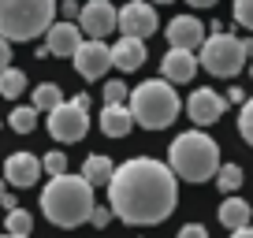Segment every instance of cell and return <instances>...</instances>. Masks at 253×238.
Returning a JSON list of instances; mask_svg holds the SVG:
<instances>
[{"label":"cell","mask_w":253,"mask_h":238,"mask_svg":"<svg viewBox=\"0 0 253 238\" xmlns=\"http://www.w3.org/2000/svg\"><path fill=\"white\" fill-rule=\"evenodd\" d=\"M238 134L253 145V97L242 104V112H238Z\"/></svg>","instance_id":"d4e9b609"},{"label":"cell","mask_w":253,"mask_h":238,"mask_svg":"<svg viewBox=\"0 0 253 238\" xmlns=\"http://www.w3.org/2000/svg\"><path fill=\"white\" fill-rule=\"evenodd\" d=\"M168 164L179 179L186 183H209L220 171V145L205 134V130H186L171 142L168 149Z\"/></svg>","instance_id":"3957f363"},{"label":"cell","mask_w":253,"mask_h":238,"mask_svg":"<svg viewBox=\"0 0 253 238\" xmlns=\"http://www.w3.org/2000/svg\"><path fill=\"white\" fill-rule=\"evenodd\" d=\"M212 38H205V45H201V67H205L209 75H216V79H235L238 71L246 67V60H250V41L235 38V34H223V26L216 23L212 26Z\"/></svg>","instance_id":"8992f818"},{"label":"cell","mask_w":253,"mask_h":238,"mask_svg":"<svg viewBox=\"0 0 253 238\" xmlns=\"http://www.w3.org/2000/svg\"><path fill=\"white\" fill-rule=\"evenodd\" d=\"M112 175H116V164H112L108 157H101V153L86 157V164H82V179H86L89 186H108Z\"/></svg>","instance_id":"d6986e66"},{"label":"cell","mask_w":253,"mask_h":238,"mask_svg":"<svg viewBox=\"0 0 253 238\" xmlns=\"http://www.w3.org/2000/svg\"><path fill=\"white\" fill-rule=\"evenodd\" d=\"M216 186H220L223 194H235L238 186H242V167H238V164H220V171H216Z\"/></svg>","instance_id":"cb8c5ba5"},{"label":"cell","mask_w":253,"mask_h":238,"mask_svg":"<svg viewBox=\"0 0 253 238\" xmlns=\"http://www.w3.org/2000/svg\"><path fill=\"white\" fill-rule=\"evenodd\" d=\"M41 167H45V171L52 175V179H56V175H67V157H63L60 149H52L45 160H41Z\"/></svg>","instance_id":"484cf974"},{"label":"cell","mask_w":253,"mask_h":238,"mask_svg":"<svg viewBox=\"0 0 253 238\" xmlns=\"http://www.w3.org/2000/svg\"><path fill=\"white\" fill-rule=\"evenodd\" d=\"M250 216H253V208L246 205L242 198H227L220 205V223L227 231H242V227H250Z\"/></svg>","instance_id":"ac0fdd59"},{"label":"cell","mask_w":253,"mask_h":238,"mask_svg":"<svg viewBox=\"0 0 253 238\" xmlns=\"http://www.w3.org/2000/svg\"><path fill=\"white\" fill-rule=\"evenodd\" d=\"M4 179L11 186H19V190H26V186H34L41 179V160L34 153H11L4 160Z\"/></svg>","instance_id":"4fadbf2b"},{"label":"cell","mask_w":253,"mask_h":238,"mask_svg":"<svg viewBox=\"0 0 253 238\" xmlns=\"http://www.w3.org/2000/svg\"><path fill=\"white\" fill-rule=\"evenodd\" d=\"M142 64H145V41L142 38H123L119 45H112V67L138 71Z\"/></svg>","instance_id":"2e32d148"},{"label":"cell","mask_w":253,"mask_h":238,"mask_svg":"<svg viewBox=\"0 0 253 238\" xmlns=\"http://www.w3.org/2000/svg\"><path fill=\"white\" fill-rule=\"evenodd\" d=\"M231 238H253V227H242V231H231Z\"/></svg>","instance_id":"836d02e7"},{"label":"cell","mask_w":253,"mask_h":238,"mask_svg":"<svg viewBox=\"0 0 253 238\" xmlns=\"http://www.w3.org/2000/svg\"><path fill=\"white\" fill-rule=\"evenodd\" d=\"M250 56H253V41H250ZM250 75H253V67H250Z\"/></svg>","instance_id":"8d00e7d4"},{"label":"cell","mask_w":253,"mask_h":238,"mask_svg":"<svg viewBox=\"0 0 253 238\" xmlns=\"http://www.w3.org/2000/svg\"><path fill=\"white\" fill-rule=\"evenodd\" d=\"M123 38H149V34H157V11H153V4H145V0H130V4H123L119 8V26H116Z\"/></svg>","instance_id":"ba28073f"},{"label":"cell","mask_w":253,"mask_h":238,"mask_svg":"<svg viewBox=\"0 0 253 238\" xmlns=\"http://www.w3.org/2000/svg\"><path fill=\"white\" fill-rule=\"evenodd\" d=\"M38 116H41V112L34 108V104L15 108V112H11V130H15V134H30V130L38 127Z\"/></svg>","instance_id":"603a6c76"},{"label":"cell","mask_w":253,"mask_h":238,"mask_svg":"<svg viewBox=\"0 0 253 238\" xmlns=\"http://www.w3.org/2000/svg\"><path fill=\"white\" fill-rule=\"evenodd\" d=\"M71 60H75V71H79L82 79L97 82V79L112 67V48L104 45V41L89 38V41H82V45H79V52H75Z\"/></svg>","instance_id":"30bf717a"},{"label":"cell","mask_w":253,"mask_h":238,"mask_svg":"<svg viewBox=\"0 0 253 238\" xmlns=\"http://www.w3.org/2000/svg\"><path fill=\"white\" fill-rule=\"evenodd\" d=\"M4 194H8V179H0V198H4Z\"/></svg>","instance_id":"d590c367"},{"label":"cell","mask_w":253,"mask_h":238,"mask_svg":"<svg viewBox=\"0 0 253 238\" xmlns=\"http://www.w3.org/2000/svg\"><path fill=\"white\" fill-rule=\"evenodd\" d=\"M179 238H209V231L201 227V223H186V227L179 231Z\"/></svg>","instance_id":"f546056e"},{"label":"cell","mask_w":253,"mask_h":238,"mask_svg":"<svg viewBox=\"0 0 253 238\" xmlns=\"http://www.w3.org/2000/svg\"><path fill=\"white\" fill-rule=\"evenodd\" d=\"M60 11H63L67 19H79V15H82V8L75 4V0H60Z\"/></svg>","instance_id":"4dcf8cb0"},{"label":"cell","mask_w":253,"mask_h":238,"mask_svg":"<svg viewBox=\"0 0 253 238\" xmlns=\"http://www.w3.org/2000/svg\"><path fill=\"white\" fill-rule=\"evenodd\" d=\"M8 60H11V48H8V38H0V71L8 67Z\"/></svg>","instance_id":"1f68e13d"},{"label":"cell","mask_w":253,"mask_h":238,"mask_svg":"<svg viewBox=\"0 0 253 238\" xmlns=\"http://www.w3.org/2000/svg\"><path fill=\"white\" fill-rule=\"evenodd\" d=\"M63 104V89L56 86V82H41L38 89H34V108L38 112H52Z\"/></svg>","instance_id":"ffe728a7"},{"label":"cell","mask_w":253,"mask_h":238,"mask_svg":"<svg viewBox=\"0 0 253 238\" xmlns=\"http://www.w3.org/2000/svg\"><path fill=\"white\" fill-rule=\"evenodd\" d=\"M227 101H235V104H246V89H231V93H227Z\"/></svg>","instance_id":"d6a6232c"},{"label":"cell","mask_w":253,"mask_h":238,"mask_svg":"<svg viewBox=\"0 0 253 238\" xmlns=\"http://www.w3.org/2000/svg\"><path fill=\"white\" fill-rule=\"evenodd\" d=\"M89 130V97H75V101H63L60 108L48 112V134L56 142H82Z\"/></svg>","instance_id":"52a82bcc"},{"label":"cell","mask_w":253,"mask_h":238,"mask_svg":"<svg viewBox=\"0 0 253 238\" xmlns=\"http://www.w3.org/2000/svg\"><path fill=\"white\" fill-rule=\"evenodd\" d=\"M175 201H179V186H175L171 164H160L153 157H134L119 164L108 183L112 212L134 227L164 223L175 212Z\"/></svg>","instance_id":"6da1fadb"},{"label":"cell","mask_w":253,"mask_h":238,"mask_svg":"<svg viewBox=\"0 0 253 238\" xmlns=\"http://www.w3.org/2000/svg\"><path fill=\"white\" fill-rule=\"evenodd\" d=\"M186 112L198 127H212V123H220L223 112H227V97H220L216 89H194L190 101H186Z\"/></svg>","instance_id":"8fae6325"},{"label":"cell","mask_w":253,"mask_h":238,"mask_svg":"<svg viewBox=\"0 0 253 238\" xmlns=\"http://www.w3.org/2000/svg\"><path fill=\"white\" fill-rule=\"evenodd\" d=\"M126 93H130V89H126L123 82H108V86H104V104H123Z\"/></svg>","instance_id":"83f0119b"},{"label":"cell","mask_w":253,"mask_h":238,"mask_svg":"<svg viewBox=\"0 0 253 238\" xmlns=\"http://www.w3.org/2000/svg\"><path fill=\"white\" fill-rule=\"evenodd\" d=\"M164 79L168 82H190L194 75H198V67H201V60L190 48H171V52L164 56Z\"/></svg>","instance_id":"9a60e30c"},{"label":"cell","mask_w":253,"mask_h":238,"mask_svg":"<svg viewBox=\"0 0 253 238\" xmlns=\"http://www.w3.org/2000/svg\"><path fill=\"white\" fill-rule=\"evenodd\" d=\"M112 216H116V212H112V205H108V208H104V205H93V212H89V223H93V227H108Z\"/></svg>","instance_id":"f1b7e54d"},{"label":"cell","mask_w":253,"mask_h":238,"mask_svg":"<svg viewBox=\"0 0 253 238\" xmlns=\"http://www.w3.org/2000/svg\"><path fill=\"white\" fill-rule=\"evenodd\" d=\"M45 34H48V41H45V48L38 52V60H41V56H75L79 45H82V26H75L71 19L52 23Z\"/></svg>","instance_id":"7c38bea8"},{"label":"cell","mask_w":253,"mask_h":238,"mask_svg":"<svg viewBox=\"0 0 253 238\" xmlns=\"http://www.w3.org/2000/svg\"><path fill=\"white\" fill-rule=\"evenodd\" d=\"M4 231H8V235H23V238H30V231H34V216L26 212V208H11V212L4 216Z\"/></svg>","instance_id":"7402d4cb"},{"label":"cell","mask_w":253,"mask_h":238,"mask_svg":"<svg viewBox=\"0 0 253 238\" xmlns=\"http://www.w3.org/2000/svg\"><path fill=\"white\" fill-rule=\"evenodd\" d=\"M179 93L171 89L168 79H149L130 93V112L134 123H142L145 130H168L179 116Z\"/></svg>","instance_id":"277c9868"},{"label":"cell","mask_w":253,"mask_h":238,"mask_svg":"<svg viewBox=\"0 0 253 238\" xmlns=\"http://www.w3.org/2000/svg\"><path fill=\"white\" fill-rule=\"evenodd\" d=\"M60 0H0V38L30 41L52 26Z\"/></svg>","instance_id":"5b68a950"},{"label":"cell","mask_w":253,"mask_h":238,"mask_svg":"<svg viewBox=\"0 0 253 238\" xmlns=\"http://www.w3.org/2000/svg\"><path fill=\"white\" fill-rule=\"evenodd\" d=\"M4 238H23V235H4Z\"/></svg>","instance_id":"f35d334b"},{"label":"cell","mask_w":253,"mask_h":238,"mask_svg":"<svg viewBox=\"0 0 253 238\" xmlns=\"http://www.w3.org/2000/svg\"><path fill=\"white\" fill-rule=\"evenodd\" d=\"M23 89H26V71H19V67H4L0 71V97L15 101Z\"/></svg>","instance_id":"44dd1931"},{"label":"cell","mask_w":253,"mask_h":238,"mask_svg":"<svg viewBox=\"0 0 253 238\" xmlns=\"http://www.w3.org/2000/svg\"><path fill=\"white\" fill-rule=\"evenodd\" d=\"M79 26H82V34H86V38L104 41V38H108V34L119 26V11L112 8L108 0H89V4H82Z\"/></svg>","instance_id":"9c48e42d"},{"label":"cell","mask_w":253,"mask_h":238,"mask_svg":"<svg viewBox=\"0 0 253 238\" xmlns=\"http://www.w3.org/2000/svg\"><path fill=\"white\" fill-rule=\"evenodd\" d=\"M235 23L253 30V0H235Z\"/></svg>","instance_id":"4316f807"},{"label":"cell","mask_w":253,"mask_h":238,"mask_svg":"<svg viewBox=\"0 0 253 238\" xmlns=\"http://www.w3.org/2000/svg\"><path fill=\"white\" fill-rule=\"evenodd\" d=\"M190 4H194V8H212L216 0H190Z\"/></svg>","instance_id":"e575fe53"},{"label":"cell","mask_w":253,"mask_h":238,"mask_svg":"<svg viewBox=\"0 0 253 238\" xmlns=\"http://www.w3.org/2000/svg\"><path fill=\"white\" fill-rule=\"evenodd\" d=\"M41 212L56 227H79L93 212V186L82 175H56L41 190Z\"/></svg>","instance_id":"7a4b0ae2"},{"label":"cell","mask_w":253,"mask_h":238,"mask_svg":"<svg viewBox=\"0 0 253 238\" xmlns=\"http://www.w3.org/2000/svg\"><path fill=\"white\" fill-rule=\"evenodd\" d=\"M164 34H168V41H171V48H190V52H194V48L205 45V26L194 15H175Z\"/></svg>","instance_id":"5bb4252c"},{"label":"cell","mask_w":253,"mask_h":238,"mask_svg":"<svg viewBox=\"0 0 253 238\" xmlns=\"http://www.w3.org/2000/svg\"><path fill=\"white\" fill-rule=\"evenodd\" d=\"M130 127H134V112H130V108H123V104H104V112H101V130H104L108 138L130 134Z\"/></svg>","instance_id":"e0dca14e"},{"label":"cell","mask_w":253,"mask_h":238,"mask_svg":"<svg viewBox=\"0 0 253 238\" xmlns=\"http://www.w3.org/2000/svg\"><path fill=\"white\" fill-rule=\"evenodd\" d=\"M153 4H171V0H153Z\"/></svg>","instance_id":"74e56055"}]
</instances>
